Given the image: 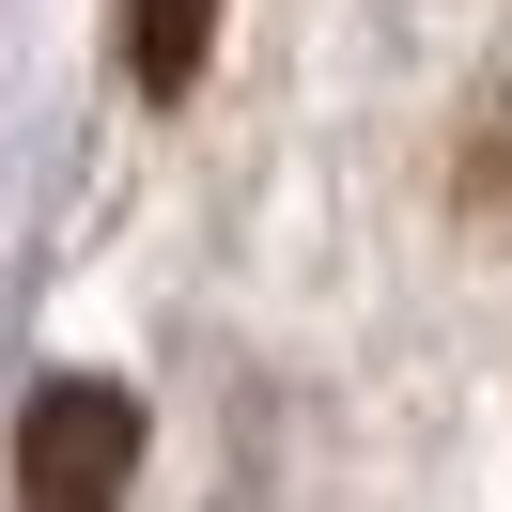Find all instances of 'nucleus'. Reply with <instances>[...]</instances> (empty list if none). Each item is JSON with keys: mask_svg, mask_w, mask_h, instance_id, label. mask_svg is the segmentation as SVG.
Returning <instances> with one entry per match:
<instances>
[{"mask_svg": "<svg viewBox=\"0 0 512 512\" xmlns=\"http://www.w3.org/2000/svg\"><path fill=\"white\" fill-rule=\"evenodd\" d=\"M125 466H140V404H125L109 373L32 388V435H16V512H125Z\"/></svg>", "mask_w": 512, "mask_h": 512, "instance_id": "f257e3e1", "label": "nucleus"}, {"mask_svg": "<svg viewBox=\"0 0 512 512\" xmlns=\"http://www.w3.org/2000/svg\"><path fill=\"white\" fill-rule=\"evenodd\" d=\"M202 47H218V0H125V63H140V94H187Z\"/></svg>", "mask_w": 512, "mask_h": 512, "instance_id": "f03ea898", "label": "nucleus"}]
</instances>
